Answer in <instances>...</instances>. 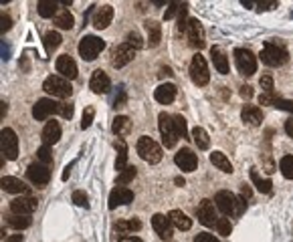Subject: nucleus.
<instances>
[{"label":"nucleus","instance_id":"obj_27","mask_svg":"<svg viewBox=\"0 0 293 242\" xmlns=\"http://www.w3.org/2000/svg\"><path fill=\"white\" fill-rule=\"evenodd\" d=\"M168 218H170V222H172L178 230H190V226H192V220H190L182 210H172V212L168 214Z\"/></svg>","mask_w":293,"mask_h":242},{"label":"nucleus","instance_id":"obj_42","mask_svg":"<svg viewBox=\"0 0 293 242\" xmlns=\"http://www.w3.org/2000/svg\"><path fill=\"white\" fill-rule=\"evenodd\" d=\"M37 158H39V162L45 164V166H51V164H53V154H51L49 146H43V148L37 152Z\"/></svg>","mask_w":293,"mask_h":242},{"label":"nucleus","instance_id":"obj_53","mask_svg":"<svg viewBox=\"0 0 293 242\" xmlns=\"http://www.w3.org/2000/svg\"><path fill=\"white\" fill-rule=\"evenodd\" d=\"M59 115L65 117V119H71V115H73V105H69V103H61V111H59Z\"/></svg>","mask_w":293,"mask_h":242},{"label":"nucleus","instance_id":"obj_60","mask_svg":"<svg viewBox=\"0 0 293 242\" xmlns=\"http://www.w3.org/2000/svg\"><path fill=\"white\" fill-rule=\"evenodd\" d=\"M243 196H245V198H251V190H249L247 186H243Z\"/></svg>","mask_w":293,"mask_h":242},{"label":"nucleus","instance_id":"obj_21","mask_svg":"<svg viewBox=\"0 0 293 242\" xmlns=\"http://www.w3.org/2000/svg\"><path fill=\"white\" fill-rule=\"evenodd\" d=\"M154 99L162 105H170L176 99V87L172 83H162L156 91H154Z\"/></svg>","mask_w":293,"mask_h":242},{"label":"nucleus","instance_id":"obj_32","mask_svg":"<svg viewBox=\"0 0 293 242\" xmlns=\"http://www.w3.org/2000/svg\"><path fill=\"white\" fill-rule=\"evenodd\" d=\"M139 228H141V222L135 220V218H131V220H121V222L115 224V230H117L121 236H129L131 232H137Z\"/></svg>","mask_w":293,"mask_h":242},{"label":"nucleus","instance_id":"obj_38","mask_svg":"<svg viewBox=\"0 0 293 242\" xmlns=\"http://www.w3.org/2000/svg\"><path fill=\"white\" fill-rule=\"evenodd\" d=\"M9 226H13L15 230H23L31 226V218L29 216H21V214H13L9 216Z\"/></svg>","mask_w":293,"mask_h":242},{"label":"nucleus","instance_id":"obj_50","mask_svg":"<svg viewBox=\"0 0 293 242\" xmlns=\"http://www.w3.org/2000/svg\"><path fill=\"white\" fill-rule=\"evenodd\" d=\"M259 85L263 87V93H273V79L269 75H263L259 79Z\"/></svg>","mask_w":293,"mask_h":242},{"label":"nucleus","instance_id":"obj_12","mask_svg":"<svg viewBox=\"0 0 293 242\" xmlns=\"http://www.w3.org/2000/svg\"><path fill=\"white\" fill-rule=\"evenodd\" d=\"M186 37H188V45L192 49H202L206 45L204 41V31H202V25L196 21V19H190L188 21V27H186Z\"/></svg>","mask_w":293,"mask_h":242},{"label":"nucleus","instance_id":"obj_6","mask_svg":"<svg viewBox=\"0 0 293 242\" xmlns=\"http://www.w3.org/2000/svg\"><path fill=\"white\" fill-rule=\"evenodd\" d=\"M190 79L194 85L198 87H204L208 81H210V73H208V65L204 61V57L200 53H196L190 61Z\"/></svg>","mask_w":293,"mask_h":242},{"label":"nucleus","instance_id":"obj_14","mask_svg":"<svg viewBox=\"0 0 293 242\" xmlns=\"http://www.w3.org/2000/svg\"><path fill=\"white\" fill-rule=\"evenodd\" d=\"M37 204H39L37 198H33V196H21V198H15L11 202V210H13V214L29 216V214H33L37 210Z\"/></svg>","mask_w":293,"mask_h":242},{"label":"nucleus","instance_id":"obj_41","mask_svg":"<svg viewBox=\"0 0 293 242\" xmlns=\"http://www.w3.org/2000/svg\"><path fill=\"white\" fill-rule=\"evenodd\" d=\"M135 174H137V172H135V168H133V166H127L123 172H119V176H117V184H119V186L129 184V182L135 178Z\"/></svg>","mask_w":293,"mask_h":242},{"label":"nucleus","instance_id":"obj_22","mask_svg":"<svg viewBox=\"0 0 293 242\" xmlns=\"http://www.w3.org/2000/svg\"><path fill=\"white\" fill-rule=\"evenodd\" d=\"M152 226H154V230H156L162 238H170V236H172V226H174V224L170 222L168 216H164V214H154Z\"/></svg>","mask_w":293,"mask_h":242},{"label":"nucleus","instance_id":"obj_49","mask_svg":"<svg viewBox=\"0 0 293 242\" xmlns=\"http://www.w3.org/2000/svg\"><path fill=\"white\" fill-rule=\"evenodd\" d=\"M11 27H13L11 17L3 13V15H0V33H3V35H5V33H9V31H11Z\"/></svg>","mask_w":293,"mask_h":242},{"label":"nucleus","instance_id":"obj_23","mask_svg":"<svg viewBox=\"0 0 293 242\" xmlns=\"http://www.w3.org/2000/svg\"><path fill=\"white\" fill-rule=\"evenodd\" d=\"M41 136H43V146H53L61 140V126L57 121H49Z\"/></svg>","mask_w":293,"mask_h":242},{"label":"nucleus","instance_id":"obj_24","mask_svg":"<svg viewBox=\"0 0 293 242\" xmlns=\"http://www.w3.org/2000/svg\"><path fill=\"white\" fill-rule=\"evenodd\" d=\"M0 186H3V190L9 194H25L27 192V184L21 182L19 178H13V176H3Z\"/></svg>","mask_w":293,"mask_h":242},{"label":"nucleus","instance_id":"obj_17","mask_svg":"<svg viewBox=\"0 0 293 242\" xmlns=\"http://www.w3.org/2000/svg\"><path fill=\"white\" fill-rule=\"evenodd\" d=\"M174 162L182 172H194L198 166V158H196V154H192V150H180L174 156Z\"/></svg>","mask_w":293,"mask_h":242},{"label":"nucleus","instance_id":"obj_25","mask_svg":"<svg viewBox=\"0 0 293 242\" xmlns=\"http://www.w3.org/2000/svg\"><path fill=\"white\" fill-rule=\"evenodd\" d=\"M241 117H243L245 124H249V126H261V121H263V113L255 105H245L243 111H241Z\"/></svg>","mask_w":293,"mask_h":242},{"label":"nucleus","instance_id":"obj_5","mask_svg":"<svg viewBox=\"0 0 293 242\" xmlns=\"http://www.w3.org/2000/svg\"><path fill=\"white\" fill-rule=\"evenodd\" d=\"M103 49H105V43L95 35H87L79 43V55L83 57V61H95Z\"/></svg>","mask_w":293,"mask_h":242},{"label":"nucleus","instance_id":"obj_58","mask_svg":"<svg viewBox=\"0 0 293 242\" xmlns=\"http://www.w3.org/2000/svg\"><path fill=\"white\" fill-rule=\"evenodd\" d=\"M119 242H141V240H139L137 236H121Z\"/></svg>","mask_w":293,"mask_h":242},{"label":"nucleus","instance_id":"obj_1","mask_svg":"<svg viewBox=\"0 0 293 242\" xmlns=\"http://www.w3.org/2000/svg\"><path fill=\"white\" fill-rule=\"evenodd\" d=\"M214 204L216 208L225 214V216H233V214H241L245 210V198H237L235 194H231L229 190H221L214 196Z\"/></svg>","mask_w":293,"mask_h":242},{"label":"nucleus","instance_id":"obj_40","mask_svg":"<svg viewBox=\"0 0 293 242\" xmlns=\"http://www.w3.org/2000/svg\"><path fill=\"white\" fill-rule=\"evenodd\" d=\"M279 168H281V174H283L287 180H293V156H285V158H281Z\"/></svg>","mask_w":293,"mask_h":242},{"label":"nucleus","instance_id":"obj_44","mask_svg":"<svg viewBox=\"0 0 293 242\" xmlns=\"http://www.w3.org/2000/svg\"><path fill=\"white\" fill-rule=\"evenodd\" d=\"M125 39H127V41H125V43H127V45H129V47H133V49H135V51H137V49H141V47H143V43H141V37H139V35H137V33H135V31H131V33H127V37H125Z\"/></svg>","mask_w":293,"mask_h":242},{"label":"nucleus","instance_id":"obj_47","mask_svg":"<svg viewBox=\"0 0 293 242\" xmlns=\"http://www.w3.org/2000/svg\"><path fill=\"white\" fill-rule=\"evenodd\" d=\"M180 11H182V5H180V3H170V5H168V11H166V15H164V19L170 21V19L176 17V13L180 15Z\"/></svg>","mask_w":293,"mask_h":242},{"label":"nucleus","instance_id":"obj_33","mask_svg":"<svg viewBox=\"0 0 293 242\" xmlns=\"http://www.w3.org/2000/svg\"><path fill=\"white\" fill-rule=\"evenodd\" d=\"M115 150H117V160H115V170L123 172L127 168V148L123 144V140L115 142Z\"/></svg>","mask_w":293,"mask_h":242},{"label":"nucleus","instance_id":"obj_20","mask_svg":"<svg viewBox=\"0 0 293 242\" xmlns=\"http://www.w3.org/2000/svg\"><path fill=\"white\" fill-rule=\"evenodd\" d=\"M111 19H113V9L109 5H103L93 15V27L99 29V31H103V29H107L111 25Z\"/></svg>","mask_w":293,"mask_h":242},{"label":"nucleus","instance_id":"obj_7","mask_svg":"<svg viewBox=\"0 0 293 242\" xmlns=\"http://www.w3.org/2000/svg\"><path fill=\"white\" fill-rule=\"evenodd\" d=\"M0 148H3V156L7 160H17L19 158V138L15 130L5 128L0 132Z\"/></svg>","mask_w":293,"mask_h":242},{"label":"nucleus","instance_id":"obj_45","mask_svg":"<svg viewBox=\"0 0 293 242\" xmlns=\"http://www.w3.org/2000/svg\"><path fill=\"white\" fill-rule=\"evenodd\" d=\"M73 202H75L77 206H81V208H87V206H89V198H87V194H85L83 190L73 192Z\"/></svg>","mask_w":293,"mask_h":242},{"label":"nucleus","instance_id":"obj_51","mask_svg":"<svg viewBox=\"0 0 293 242\" xmlns=\"http://www.w3.org/2000/svg\"><path fill=\"white\" fill-rule=\"evenodd\" d=\"M275 107H277V109H283V111H289V113H293V101L279 99V101L275 103Z\"/></svg>","mask_w":293,"mask_h":242},{"label":"nucleus","instance_id":"obj_2","mask_svg":"<svg viewBox=\"0 0 293 242\" xmlns=\"http://www.w3.org/2000/svg\"><path fill=\"white\" fill-rule=\"evenodd\" d=\"M43 89H45L49 95L59 97V99H67V97H71V93H73V87H71L69 79H65V77H61V75H49V77L45 79V83H43Z\"/></svg>","mask_w":293,"mask_h":242},{"label":"nucleus","instance_id":"obj_3","mask_svg":"<svg viewBox=\"0 0 293 242\" xmlns=\"http://www.w3.org/2000/svg\"><path fill=\"white\" fill-rule=\"evenodd\" d=\"M137 154L143 162H148V164H158L162 160V148L148 136H141L137 140Z\"/></svg>","mask_w":293,"mask_h":242},{"label":"nucleus","instance_id":"obj_31","mask_svg":"<svg viewBox=\"0 0 293 242\" xmlns=\"http://www.w3.org/2000/svg\"><path fill=\"white\" fill-rule=\"evenodd\" d=\"M210 162L214 164V168H218V170L225 172V174H231V172H233V164H231V160H229L223 152H214V154H210Z\"/></svg>","mask_w":293,"mask_h":242},{"label":"nucleus","instance_id":"obj_28","mask_svg":"<svg viewBox=\"0 0 293 242\" xmlns=\"http://www.w3.org/2000/svg\"><path fill=\"white\" fill-rule=\"evenodd\" d=\"M145 31H148V43H150V47H158L160 41H162V27L156 21H150V23H145Z\"/></svg>","mask_w":293,"mask_h":242},{"label":"nucleus","instance_id":"obj_34","mask_svg":"<svg viewBox=\"0 0 293 242\" xmlns=\"http://www.w3.org/2000/svg\"><path fill=\"white\" fill-rule=\"evenodd\" d=\"M53 21H55V25H57L59 29H63V31L73 29V23H75V21H73V15H71L69 11H65V9H61Z\"/></svg>","mask_w":293,"mask_h":242},{"label":"nucleus","instance_id":"obj_55","mask_svg":"<svg viewBox=\"0 0 293 242\" xmlns=\"http://www.w3.org/2000/svg\"><path fill=\"white\" fill-rule=\"evenodd\" d=\"M241 95L249 99V97H253V89H251L249 85H245V87H241Z\"/></svg>","mask_w":293,"mask_h":242},{"label":"nucleus","instance_id":"obj_18","mask_svg":"<svg viewBox=\"0 0 293 242\" xmlns=\"http://www.w3.org/2000/svg\"><path fill=\"white\" fill-rule=\"evenodd\" d=\"M55 67H57V73H61V77H65V79H75L77 77V63L69 57V55H61L59 59H57V63H55Z\"/></svg>","mask_w":293,"mask_h":242},{"label":"nucleus","instance_id":"obj_15","mask_svg":"<svg viewBox=\"0 0 293 242\" xmlns=\"http://www.w3.org/2000/svg\"><path fill=\"white\" fill-rule=\"evenodd\" d=\"M196 216H198V222L204 224V226H216V214H214V206L210 200H202L196 208Z\"/></svg>","mask_w":293,"mask_h":242},{"label":"nucleus","instance_id":"obj_52","mask_svg":"<svg viewBox=\"0 0 293 242\" xmlns=\"http://www.w3.org/2000/svg\"><path fill=\"white\" fill-rule=\"evenodd\" d=\"M194 242H221L218 238H214V234H208V232H202L194 238Z\"/></svg>","mask_w":293,"mask_h":242},{"label":"nucleus","instance_id":"obj_29","mask_svg":"<svg viewBox=\"0 0 293 242\" xmlns=\"http://www.w3.org/2000/svg\"><path fill=\"white\" fill-rule=\"evenodd\" d=\"M37 9H39V15L43 17V19H55L57 17V13H59V3H55V0H41V3L37 5Z\"/></svg>","mask_w":293,"mask_h":242},{"label":"nucleus","instance_id":"obj_59","mask_svg":"<svg viewBox=\"0 0 293 242\" xmlns=\"http://www.w3.org/2000/svg\"><path fill=\"white\" fill-rule=\"evenodd\" d=\"M7 115V103L3 101V103H0V117H5Z\"/></svg>","mask_w":293,"mask_h":242},{"label":"nucleus","instance_id":"obj_13","mask_svg":"<svg viewBox=\"0 0 293 242\" xmlns=\"http://www.w3.org/2000/svg\"><path fill=\"white\" fill-rule=\"evenodd\" d=\"M133 57H135V49H133V47H129L127 43H123V45H119V47L113 51L111 65H113L115 69H121V67H125L127 63H131V61H133Z\"/></svg>","mask_w":293,"mask_h":242},{"label":"nucleus","instance_id":"obj_37","mask_svg":"<svg viewBox=\"0 0 293 242\" xmlns=\"http://www.w3.org/2000/svg\"><path fill=\"white\" fill-rule=\"evenodd\" d=\"M251 180H253V184L257 186V190L259 192H263V194H269L271 192V180H263V178H259V174H257V170H251Z\"/></svg>","mask_w":293,"mask_h":242},{"label":"nucleus","instance_id":"obj_61","mask_svg":"<svg viewBox=\"0 0 293 242\" xmlns=\"http://www.w3.org/2000/svg\"><path fill=\"white\" fill-rule=\"evenodd\" d=\"M69 172H71V166H67V168H65V172H63V180H67V178H69Z\"/></svg>","mask_w":293,"mask_h":242},{"label":"nucleus","instance_id":"obj_10","mask_svg":"<svg viewBox=\"0 0 293 242\" xmlns=\"http://www.w3.org/2000/svg\"><path fill=\"white\" fill-rule=\"evenodd\" d=\"M59 111H61V103L59 101H55V99H39L37 103H35V107H33V117L37 119V121H45L49 115H59Z\"/></svg>","mask_w":293,"mask_h":242},{"label":"nucleus","instance_id":"obj_56","mask_svg":"<svg viewBox=\"0 0 293 242\" xmlns=\"http://www.w3.org/2000/svg\"><path fill=\"white\" fill-rule=\"evenodd\" d=\"M273 7H277V3H273V0H271V3H259V9H261V11H269V9H273Z\"/></svg>","mask_w":293,"mask_h":242},{"label":"nucleus","instance_id":"obj_48","mask_svg":"<svg viewBox=\"0 0 293 242\" xmlns=\"http://www.w3.org/2000/svg\"><path fill=\"white\" fill-rule=\"evenodd\" d=\"M277 101H279V97L275 95V91L273 93H261V97H259L261 105H275Z\"/></svg>","mask_w":293,"mask_h":242},{"label":"nucleus","instance_id":"obj_46","mask_svg":"<svg viewBox=\"0 0 293 242\" xmlns=\"http://www.w3.org/2000/svg\"><path fill=\"white\" fill-rule=\"evenodd\" d=\"M93 115H95V109L93 107H87L85 113H83V121H81V130H87L91 124H93Z\"/></svg>","mask_w":293,"mask_h":242},{"label":"nucleus","instance_id":"obj_19","mask_svg":"<svg viewBox=\"0 0 293 242\" xmlns=\"http://www.w3.org/2000/svg\"><path fill=\"white\" fill-rule=\"evenodd\" d=\"M89 87H91L93 93H97V95H105V93H109V89H111V81H109V77H107L101 69H97V71L91 75Z\"/></svg>","mask_w":293,"mask_h":242},{"label":"nucleus","instance_id":"obj_11","mask_svg":"<svg viewBox=\"0 0 293 242\" xmlns=\"http://www.w3.org/2000/svg\"><path fill=\"white\" fill-rule=\"evenodd\" d=\"M27 178H29L35 186L43 188V186H47L49 180H51V170H49V166L37 162V164H31V166H29V170H27Z\"/></svg>","mask_w":293,"mask_h":242},{"label":"nucleus","instance_id":"obj_54","mask_svg":"<svg viewBox=\"0 0 293 242\" xmlns=\"http://www.w3.org/2000/svg\"><path fill=\"white\" fill-rule=\"evenodd\" d=\"M285 132H287L289 138H293V119H287L285 121Z\"/></svg>","mask_w":293,"mask_h":242},{"label":"nucleus","instance_id":"obj_16","mask_svg":"<svg viewBox=\"0 0 293 242\" xmlns=\"http://www.w3.org/2000/svg\"><path fill=\"white\" fill-rule=\"evenodd\" d=\"M129 202H133V192H131L129 188H125V186H117V188L111 190V194H109V204H107V206L113 210V208L123 206V204H129Z\"/></svg>","mask_w":293,"mask_h":242},{"label":"nucleus","instance_id":"obj_4","mask_svg":"<svg viewBox=\"0 0 293 242\" xmlns=\"http://www.w3.org/2000/svg\"><path fill=\"white\" fill-rule=\"evenodd\" d=\"M261 59H263V63L269 65V67H281V65L287 63L289 55H287V51H285L283 47H279V45H275V43H265V47H263V51H261Z\"/></svg>","mask_w":293,"mask_h":242},{"label":"nucleus","instance_id":"obj_30","mask_svg":"<svg viewBox=\"0 0 293 242\" xmlns=\"http://www.w3.org/2000/svg\"><path fill=\"white\" fill-rule=\"evenodd\" d=\"M131 130V121H129V117H125V115H117L115 119H113V126H111V132L117 136V138H121V136H125L127 132Z\"/></svg>","mask_w":293,"mask_h":242},{"label":"nucleus","instance_id":"obj_36","mask_svg":"<svg viewBox=\"0 0 293 242\" xmlns=\"http://www.w3.org/2000/svg\"><path fill=\"white\" fill-rule=\"evenodd\" d=\"M45 49H47V53H53L55 49H59V45H61V35L57 33V31H49L47 35H45Z\"/></svg>","mask_w":293,"mask_h":242},{"label":"nucleus","instance_id":"obj_43","mask_svg":"<svg viewBox=\"0 0 293 242\" xmlns=\"http://www.w3.org/2000/svg\"><path fill=\"white\" fill-rule=\"evenodd\" d=\"M216 230H218V234L229 236V234H231V230H233L231 220H229V218H218V220H216Z\"/></svg>","mask_w":293,"mask_h":242},{"label":"nucleus","instance_id":"obj_9","mask_svg":"<svg viewBox=\"0 0 293 242\" xmlns=\"http://www.w3.org/2000/svg\"><path fill=\"white\" fill-rule=\"evenodd\" d=\"M158 126H160V134H162V142L166 148H174L178 142L176 130H174V119L168 113H160L158 117Z\"/></svg>","mask_w":293,"mask_h":242},{"label":"nucleus","instance_id":"obj_26","mask_svg":"<svg viewBox=\"0 0 293 242\" xmlns=\"http://www.w3.org/2000/svg\"><path fill=\"white\" fill-rule=\"evenodd\" d=\"M210 57H212L214 69H216L221 75H227V73H229V59H227V55H225L218 47H212V49H210Z\"/></svg>","mask_w":293,"mask_h":242},{"label":"nucleus","instance_id":"obj_57","mask_svg":"<svg viewBox=\"0 0 293 242\" xmlns=\"http://www.w3.org/2000/svg\"><path fill=\"white\" fill-rule=\"evenodd\" d=\"M5 242H23V234H11Z\"/></svg>","mask_w":293,"mask_h":242},{"label":"nucleus","instance_id":"obj_8","mask_svg":"<svg viewBox=\"0 0 293 242\" xmlns=\"http://www.w3.org/2000/svg\"><path fill=\"white\" fill-rule=\"evenodd\" d=\"M235 63H237L239 73L245 75V77H251L257 71V57L249 49H237L235 51Z\"/></svg>","mask_w":293,"mask_h":242},{"label":"nucleus","instance_id":"obj_35","mask_svg":"<svg viewBox=\"0 0 293 242\" xmlns=\"http://www.w3.org/2000/svg\"><path fill=\"white\" fill-rule=\"evenodd\" d=\"M192 140H194V144L198 146V150H208L210 148V138H208V134L202 130V128H194L192 130Z\"/></svg>","mask_w":293,"mask_h":242},{"label":"nucleus","instance_id":"obj_39","mask_svg":"<svg viewBox=\"0 0 293 242\" xmlns=\"http://www.w3.org/2000/svg\"><path fill=\"white\" fill-rule=\"evenodd\" d=\"M174 130H176V136L182 138V140H188V128H186V119L182 115H174Z\"/></svg>","mask_w":293,"mask_h":242}]
</instances>
